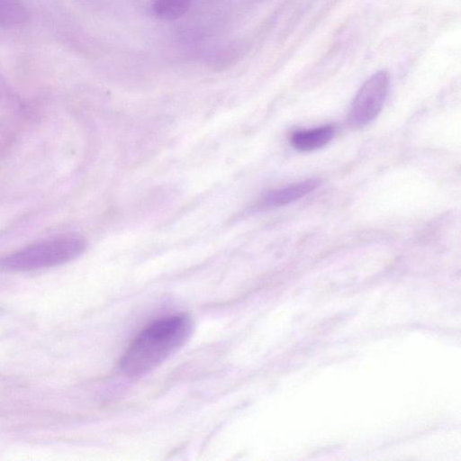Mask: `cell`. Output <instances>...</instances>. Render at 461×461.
Segmentation results:
<instances>
[{
  "instance_id": "cell-7",
  "label": "cell",
  "mask_w": 461,
  "mask_h": 461,
  "mask_svg": "<svg viewBox=\"0 0 461 461\" xmlns=\"http://www.w3.org/2000/svg\"><path fill=\"white\" fill-rule=\"evenodd\" d=\"M192 0H154L153 13L160 19L173 21L183 16L189 9Z\"/></svg>"
},
{
  "instance_id": "cell-6",
  "label": "cell",
  "mask_w": 461,
  "mask_h": 461,
  "mask_svg": "<svg viewBox=\"0 0 461 461\" xmlns=\"http://www.w3.org/2000/svg\"><path fill=\"white\" fill-rule=\"evenodd\" d=\"M26 19V8L20 0H0V27L14 28Z\"/></svg>"
},
{
  "instance_id": "cell-1",
  "label": "cell",
  "mask_w": 461,
  "mask_h": 461,
  "mask_svg": "<svg viewBox=\"0 0 461 461\" xmlns=\"http://www.w3.org/2000/svg\"><path fill=\"white\" fill-rule=\"evenodd\" d=\"M194 322L186 313L157 320L142 330L121 358L124 375L139 377L150 372L180 348L189 339Z\"/></svg>"
},
{
  "instance_id": "cell-2",
  "label": "cell",
  "mask_w": 461,
  "mask_h": 461,
  "mask_svg": "<svg viewBox=\"0 0 461 461\" xmlns=\"http://www.w3.org/2000/svg\"><path fill=\"white\" fill-rule=\"evenodd\" d=\"M86 240L68 234L27 246L0 259V268L6 271H31L69 262L80 256Z\"/></svg>"
},
{
  "instance_id": "cell-3",
  "label": "cell",
  "mask_w": 461,
  "mask_h": 461,
  "mask_svg": "<svg viewBox=\"0 0 461 461\" xmlns=\"http://www.w3.org/2000/svg\"><path fill=\"white\" fill-rule=\"evenodd\" d=\"M386 71L373 74L356 94L348 114V125L359 129L368 125L380 113L389 89Z\"/></svg>"
},
{
  "instance_id": "cell-4",
  "label": "cell",
  "mask_w": 461,
  "mask_h": 461,
  "mask_svg": "<svg viewBox=\"0 0 461 461\" xmlns=\"http://www.w3.org/2000/svg\"><path fill=\"white\" fill-rule=\"evenodd\" d=\"M317 185L315 179H308L270 191L261 199L259 206L271 208L289 204L312 192Z\"/></svg>"
},
{
  "instance_id": "cell-5",
  "label": "cell",
  "mask_w": 461,
  "mask_h": 461,
  "mask_svg": "<svg viewBox=\"0 0 461 461\" xmlns=\"http://www.w3.org/2000/svg\"><path fill=\"white\" fill-rule=\"evenodd\" d=\"M335 135L331 125L321 126L311 130L298 131L292 134V146L301 151H310L328 144Z\"/></svg>"
}]
</instances>
